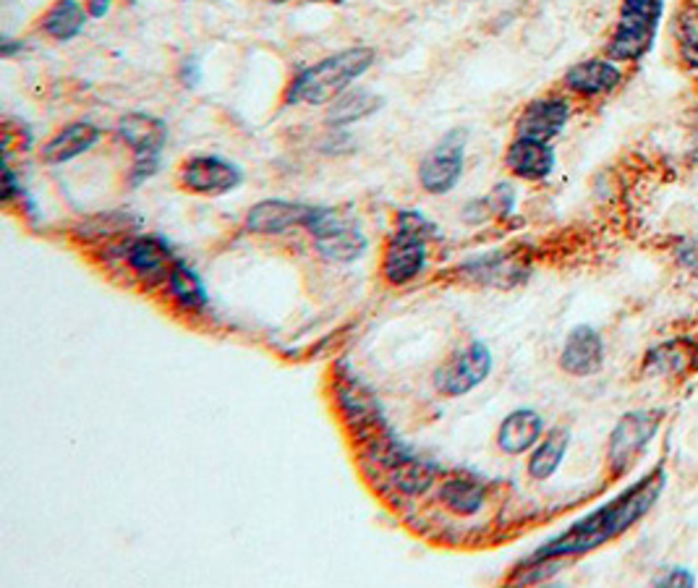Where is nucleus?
<instances>
[{"instance_id": "f257e3e1", "label": "nucleus", "mask_w": 698, "mask_h": 588, "mask_svg": "<svg viewBox=\"0 0 698 588\" xmlns=\"http://www.w3.org/2000/svg\"><path fill=\"white\" fill-rule=\"evenodd\" d=\"M664 487H668V470L657 466L644 479H638L625 492H620L615 500L597 507L586 518L573 523L567 531L554 536L544 547H539L531 558H576V554H586L591 549L607 544V541L617 539L657 505Z\"/></svg>"}, {"instance_id": "f03ea898", "label": "nucleus", "mask_w": 698, "mask_h": 588, "mask_svg": "<svg viewBox=\"0 0 698 588\" xmlns=\"http://www.w3.org/2000/svg\"><path fill=\"white\" fill-rule=\"evenodd\" d=\"M375 63V50L371 48H348L335 52V56L322 58V61L309 65L298 74L285 89V102L291 105H328L351 89V84L358 82Z\"/></svg>"}, {"instance_id": "7ed1b4c3", "label": "nucleus", "mask_w": 698, "mask_h": 588, "mask_svg": "<svg viewBox=\"0 0 698 588\" xmlns=\"http://www.w3.org/2000/svg\"><path fill=\"white\" fill-rule=\"evenodd\" d=\"M668 0H623L604 56L617 63H638L654 50Z\"/></svg>"}, {"instance_id": "20e7f679", "label": "nucleus", "mask_w": 698, "mask_h": 588, "mask_svg": "<svg viewBox=\"0 0 698 588\" xmlns=\"http://www.w3.org/2000/svg\"><path fill=\"white\" fill-rule=\"evenodd\" d=\"M437 235V228L414 209L397 212L395 233L384 248L382 274L390 285H408L427 267V246Z\"/></svg>"}, {"instance_id": "39448f33", "label": "nucleus", "mask_w": 698, "mask_h": 588, "mask_svg": "<svg viewBox=\"0 0 698 588\" xmlns=\"http://www.w3.org/2000/svg\"><path fill=\"white\" fill-rule=\"evenodd\" d=\"M306 233L315 238L319 257L330 261H354L367 252V235L348 215L330 207H317Z\"/></svg>"}, {"instance_id": "423d86ee", "label": "nucleus", "mask_w": 698, "mask_h": 588, "mask_svg": "<svg viewBox=\"0 0 698 588\" xmlns=\"http://www.w3.org/2000/svg\"><path fill=\"white\" fill-rule=\"evenodd\" d=\"M662 424V411H628L620 416V421L612 429L610 442H607V466L612 476H623L633 468V463L641 457V453L654 440Z\"/></svg>"}, {"instance_id": "0eeeda50", "label": "nucleus", "mask_w": 698, "mask_h": 588, "mask_svg": "<svg viewBox=\"0 0 698 588\" xmlns=\"http://www.w3.org/2000/svg\"><path fill=\"white\" fill-rule=\"evenodd\" d=\"M119 134L134 152L132 186H142L160 170L162 149L168 144V126L155 115L128 113L121 118Z\"/></svg>"}, {"instance_id": "6e6552de", "label": "nucleus", "mask_w": 698, "mask_h": 588, "mask_svg": "<svg viewBox=\"0 0 698 588\" xmlns=\"http://www.w3.org/2000/svg\"><path fill=\"white\" fill-rule=\"evenodd\" d=\"M466 166V131H448L440 142L424 155L419 166V183L427 194L442 196L458 186Z\"/></svg>"}, {"instance_id": "1a4fd4ad", "label": "nucleus", "mask_w": 698, "mask_h": 588, "mask_svg": "<svg viewBox=\"0 0 698 588\" xmlns=\"http://www.w3.org/2000/svg\"><path fill=\"white\" fill-rule=\"evenodd\" d=\"M492 351L481 340H474L472 345H466L458 356H453L450 362L437 371L434 384L442 395L461 397L479 388L481 382H487V377L492 375Z\"/></svg>"}, {"instance_id": "9d476101", "label": "nucleus", "mask_w": 698, "mask_h": 588, "mask_svg": "<svg viewBox=\"0 0 698 588\" xmlns=\"http://www.w3.org/2000/svg\"><path fill=\"white\" fill-rule=\"evenodd\" d=\"M241 181L244 170L218 155H197L181 166V186L192 194L223 196L236 192Z\"/></svg>"}, {"instance_id": "9b49d317", "label": "nucleus", "mask_w": 698, "mask_h": 588, "mask_svg": "<svg viewBox=\"0 0 698 588\" xmlns=\"http://www.w3.org/2000/svg\"><path fill=\"white\" fill-rule=\"evenodd\" d=\"M623 69L612 58H586V61L573 63L565 71L563 84L571 95L584 97V100H599V97L612 95L623 84Z\"/></svg>"}, {"instance_id": "f8f14e48", "label": "nucleus", "mask_w": 698, "mask_h": 588, "mask_svg": "<svg viewBox=\"0 0 698 588\" xmlns=\"http://www.w3.org/2000/svg\"><path fill=\"white\" fill-rule=\"evenodd\" d=\"M573 105L567 97L547 95L539 100H531L524 108V113L515 121V134L528 136V139L552 142L563 134L567 123H571Z\"/></svg>"}, {"instance_id": "ddd939ff", "label": "nucleus", "mask_w": 698, "mask_h": 588, "mask_svg": "<svg viewBox=\"0 0 698 588\" xmlns=\"http://www.w3.org/2000/svg\"><path fill=\"white\" fill-rule=\"evenodd\" d=\"M315 209L317 207L302 205V201L262 199L249 209L244 225L246 231L257 235H283L293 231V228H304L306 231Z\"/></svg>"}, {"instance_id": "4468645a", "label": "nucleus", "mask_w": 698, "mask_h": 588, "mask_svg": "<svg viewBox=\"0 0 698 588\" xmlns=\"http://www.w3.org/2000/svg\"><path fill=\"white\" fill-rule=\"evenodd\" d=\"M604 364V338L597 327L576 324L560 351V369L571 377H591Z\"/></svg>"}, {"instance_id": "2eb2a0df", "label": "nucleus", "mask_w": 698, "mask_h": 588, "mask_svg": "<svg viewBox=\"0 0 698 588\" xmlns=\"http://www.w3.org/2000/svg\"><path fill=\"white\" fill-rule=\"evenodd\" d=\"M505 168L511 170L515 179L528 183L547 181L558 168V152H554L552 142L528 139V136H515L511 147L505 152Z\"/></svg>"}, {"instance_id": "dca6fc26", "label": "nucleus", "mask_w": 698, "mask_h": 588, "mask_svg": "<svg viewBox=\"0 0 698 588\" xmlns=\"http://www.w3.org/2000/svg\"><path fill=\"white\" fill-rule=\"evenodd\" d=\"M123 259H126L128 270L139 280H145L147 285L166 283L175 265L171 248L162 244L160 238H152V235H142V238L128 241L123 246Z\"/></svg>"}, {"instance_id": "f3484780", "label": "nucleus", "mask_w": 698, "mask_h": 588, "mask_svg": "<svg viewBox=\"0 0 698 588\" xmlns=\"http://www.w3.org/2000/svg\"><path fill=\"white\" fill-rule=\"evenodd\" d=\"M544 434V418L534 408H515L502 418L498 429V448L505 455H524L537 448Z\"/></svg>"}, {"instance_id": "a211bd4d", "label": "nucleus", "mask_w": 698, "mask_h": 588, "mask_svg": "<svg viewBox=\"0 0 698 588\" xmlns=\"http://www.w3.org/2000/svg\"><path fill=\"white\" fill-rule=\"evenodd\" d=\"M97 139H100V128L95 123H71L42 144L40 155L48 166H63V162L89 152Z\"/></svg>"}, {"instance_id": "6ab92c4d", "label": "nucleus", "mask_w": 698, "mask_h": 588, "mask_svg": "<svg viewBox=\"0 0 698 588\" xmlns=\"http://www.w3.org/2000/svg\"><path fill=\"white\" fill-rule=\"evenodd\" d=\"M388 463L390 481L403 494H424L434 483V466L419 461V457L403 453L401 448H390L388 453L380 455Z\"/></svg>"}, {"instance_id": "aec40b11", "label": "nucleus", "mask_w": 698, "mask_h": 588, "mask_svg": "<svg viewBox=\"0 0 698 588\" xmlns=\"http://www.w3.org/2000/svg\"><path fill=\"white\" fill-rule=\"evenodd\" d=\"M567 448H571V429L554 427L547 431L544 437L537 442L531 457H528V476L534 481H547L558 474V468L563 466Z\"/></svg>"}, {"instance_id": "412c9836", "label": "nucleus", "mask_w": 698, "mask_h": 588, "mask_svg": "<svg viewBox=\"0 0 698 588\" xmlns=\"http://www.w3.org/2000/svg\"><path fill=\"white\" fill-rule=\"evenodd\" d=\"M166 287H168V296H171L184 311H205L207 306L205 283H201L197 270H194L188 261L175 259L173 270L166 280Z\"/></svg>"}, {"instance_id": "4be33fe9", "label": "nucleus", "mask_w": 698, "mask_h": 588, "mask_svg": "<svg viewBox=\"0 0 698 588\" xmlns=\"http://www.w3.org/2000/svg\"><path fill=\"white\" fill-rule=\"evenodd\" d=\"M89 11L84 9L79 0H56L42 16V32L58 42H69V39L79 37L82 29L87 26Z\"/></svg>"}, {"instance_id": "5701e85b", "label": "nucleus", "mask_w": 698, "mask_h": 588, "mask_svg": "<svg viewBox=\"0 0 698 588\" xmlns=\"http://www.w3.org/2000/svg\"><path fill=\"white\" fill-rule=\"evenodd\" d=\"M485 483L474 479V476H450L440 487L442 505H445L450 513L463 515V518L479 513L481 505H485Z\"/></svg>"}, {"instance_id": "b1692460", "label": "nucleus", "mask_w": 698, "mask_h": 588, "mask_svg": "<svg viewBox=\"0 0 698 588\" xmlns=\"http://www.w3.org/2000/svg\"><path fill=\"white\" fill-rule=\"evenodd\" d=\"M463 272H466L468 278L479 280V283L500 287H511L526 278V267H521L518 261H513L511 257H502V254L468 261V265L463 267Z\"/></svg>"}, {"instance_id": "393cba45", "label": "nucleus", "mask_w": 698, "mask_h": 588, "mask_svg": "<svg viewBox=\"0 0 698 588\" xmlns=\"http://www.w3.org/2000/svg\"><path fill=\"white\" fill-rule=\"evenodd\" d=\"M382 108V97H377L375 91L367 89H356V91H345V95L338 97L335 102L330 105L328 110V123L330 126H351V123L364 121L371 113Z\"/></svg>"}, {"instance_id": "a878e982", "label": "nucleus", "mask_w": 698, "mask_h": 588, "mask_svg": "<svg viewBox=\"0 0 698 588\" xmlns=\"http://www.w3.org/2000/svg\"><path fill=\"white\" fill-rule=\"evenodd\" d=\"M338 403H341L345 418H348V421H356L358 429L375 427L377 401L362 388V384L354 382V379H351V382L338 384Z\"/></svg>"}, {"instance_id": "bb28decb", "label": "nucleus", "mask_w": 698, "mask_h": 588, "mask_svg": "<svg viewBox=\"0 0 698 588\" xmlns=\"http://www.w3.org/2000/svg\"><path fill=\"white\" fill-rule=\"evenodd\" d=\"M683 343H664L657 345L654 351H649L646 356V369L662 375V371H683V366L688 364V353H683Z\"/></svg>"}, {"instance_id": "cd10ccee", "label": "nucleus", "mask_w": 698, "mask_h": 588, "mask_svg": "<svg viewBox=\"0 0 698 588\" xmlns=\"http://www.w3.org/2000/svg\"><path fill=\"white\" fill-rule=\"evenodd\" d=\"M487 205L492 209V218H507L515 209V188L511 183H498V186L487 194Z\"/></svg>"}, {"instance_id": "c85d7f7f", "label": "nucleus", "mask_w": 698, "mask_h": 588, "mask_svg": "<svg viewBox=\"0 0 698 588\" xmlns=\"http://www.w3.org/2000/svg\"><path fill=\"white\" fill-rule=\"evenodd\" d=\"M672 257H675V265L683 267L685 272L698 274V235H688V238H681L672 248Z\"/></svg>"}, {"instance_id": "c756f323", "label": "nucleus", "mask_w": 698, "mask_h": 588, "mask_svg": "<svg viewBox=\"0 0 698 588\" xmlns=\"http://www.w3.org/2000/svg\"><path fill=\"white\" fill-rule=\"evenodd\" d=\"M681 52H683V61L694 71H698V24L696 22H681Z\"/></svg>"}, {"instance_id": "7c9ffc66", "label": "nucleus", "mask_w": 698, "mask_h": 588, "mask_svg": "<svg viewBox=\"0 0 698 588\" xmlns=\"http://www.w3.org/2000/svg\"><path fill=\"white\" fill-rule=\"evenodd\" d=\"M654 586H662V588H670V586H681V588H688L696 584V575L688 571V567H670V571H664L662 575H657L654 580H651Z\"/></svg>"}, {"instance_id": "2f4dec72", "label": "nucleus", "mask_w": 698, "mask_h": 588, "mask_svg": "<svg viewBox=\"0 0 698 588\" xmlns=\"http://www.w3.org/2000/svg\"><path fill=\"white\" fill-rule=\"evenodd\" d=\"M87 11L93 19H102L110 11V0H87Z\"/></svg>"}, {"instance_id": "473e14b6", "label": "nucleus", "mask_w": 698, "mask_h": 588, "mask_svg": "<svg viewBox=\"0 0 698 588\" xmlns=\"http://www.w3.org/2000/svg\"><path fill=\"white\" fill-rule=\"evenodd\" d=\"M322 3H345V0H322Z\"/></svg>"}]
</instances>
